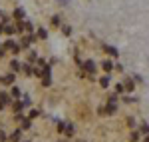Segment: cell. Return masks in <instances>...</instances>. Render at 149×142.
<instances>
[{
  "label": "cell",
  "instance_id": "cell-29",
  "mask_svg": "<svg viewBox=\"0 0 149 142\" xmlns=\"http://www.w3.org/2000/svg\"><path fill=\"white\" fill-rule=\"evenodd\" d=\"M60 4H66V0H60Z\"/></svg>",
  "mask_w": 149,
  "mask_h": 142
},
{
  "label": "cell",
  "instance_id": "cell-1",
  "mask_svg": "<svg viewBox=\"0 0 149 142\" xmlns=\"http://www.w3.org/2000/svg\"><path fill=\"white\" fill-rule=\"evenodd\" d=\"M97 112H100V114H103V116H111V114H115V112H117V104L107 102L105 106H100V108H97Z\"/></svg>",
  "mask_w": 149,
  "mask_h": 142
},
{
  "label": "cell",
  "instance_id": "cell-7",
  "mask_svg": "<svg viewBox=\"0 0 149 142\" xmlns=\"http://www.w3.org/2000/svg\"><path fill=\"white\" fill-rule=\"evenodd\" d=\"M102 68H103L105 72H111V70L115 68V66L111 64V62H109V60H103V62H102Z\"/></svg>",
  "mask_w": 149,
  "mask_h": 142
},
{
  "label": "cell",
  "instance_id": "cell-23",
  "mask_svg": "<svg viewBox=\"0 0 149 142\" xmlns=\"http://www.w3.org/2000/svg\"><path fill=\"white\" fill-rule=\"evenodd\" d=\"M123 90H125L123 84H115V92H123Z\"/></svg>",
  "mask_w": 149,
  "mask_h": 142
},
{
  "label": "cell",
  "instance_id": "cell-13",
  "mask_svg": "<svg viewBox=\"0 0 149 142\" xmlns=\"http://www.w3.org/2000/svg\"><path fill=\"white\" fill-rule=\"evenodd\" d=\"M64 132H66L68 136H72V134H74V124H64Z\"/></svg>",
  "mask_w": 149,
  "mask_h": 142
},
{
  "label": "cell",
  "instance_id": "cell-8",
  "mask_svg": "<svg viewBox=\"0 0 149 142\" xmlns=\"http://www.w3.org/2000/svg\"><path fill=\"white\" fill-rule=\"evenodd\" d=\"M14 18H16L18 22L24 20V10H22V8H16V10H14Z\"/></svg>",
  "mask_w": 149,
  "mask_h": 142
},
{
  "label": "cell",
  "instance_id": "cell-20",
  "mask_svg": "<svg viewBox=\"0 0 149 142\" xmlns=\"http://www.w3.org/2000/svg\"><path fill=\"white\" fill-rule=\"evenodd\" d=\"M129 140H131V142H137L139 140V132H131V134H129Z\"/></svg>",
  "mask_w": 149,
  "mask_h": 142
},
{
  "label": "cell",
  "instance_id": "cell-16",
  "mask_svg": "<svg viewBox=\"0 0 149 142\" xmlns=\"http://www.w3.org/2000/svg\"><path fill=\"white\" fill-rule=\"evenodd\" d=\"M14 112H22V108H24V102H14Z\"/></svg>",
  "mask_w": 149,
  "mask_h": 142
},
{
  "label": "cell",
  "instance_id": "cell-12",
  "mask_svg": "<svg viewBox=\"0 0 149 142\" xmlns=\"http://www.w3.org/2000/svg\"><path fill=\"white\" fill-rule=\"evenodd\" d=\"M100 84H102V88H107L109 86V76H102L100 78Z\"/></svg>",
  "mask_w": 149,
  "mask_h": 142
},
{
  "label": "cell",
  "instance_id": "cell-11",
  "mask_svg": "<svg viewBox=\"0 0 149 142\" xmlns=\"http://www.w3.org/2000/svg\"><path fill=\"white\" fill-rule=\"evenodd\" d=\"M12 82H14V74H6L2 78V84H12Z\"/></svg>",
  "mask_w": 149,
  "mask_h": 142
},
{
  "label": "cell",
  "instance_id": "cell-22",
  "mask_svg": "<svg viewBox=\"0 0 149 142\" xmlns=\"http://www.w3.org/2000/svg\"><path fill=\"white\" fill-rule=\"evenodd\" d=\"M62 30H64V34H66V36L72 34V26H62Z\"/></svg>",
  "mask_w": 149,
  "mask_h": 142
},
{
  "label": "cell",
  "instance_id": "cell-10",
  "mask_svg": "<svg viewBox=\"0 0 149 142\" xmlns=\"http://www.w3.org/2000/svg\"><path fill=\"white\" fill-rule=\"evenodd\" d=\"M36 34H38L40 40H46V38H48V32L44 30V28H38V32H36Z\"/></svg>",
  "mask_w": 149,
  "mask_h": 142
},
{
  "label": "cell",
  "instance_id": "cell-26",
  "mask_svg": "<svg viewBox=\"0 0 149 142\" xmlns=\"http://www.w3.org/2000/svg\"><path fill=\"white\" fill-rule=\"evenodd\" d=\"M12 96H20V90L18 88H12Z\"/></svg>",
  "mask_w": 149,
  "mask_h": 142
},
{
  "label": "cell",
  "instance_id": "cell-4",
  "mask_svg": "<svg viewBox=\"0 0 149 142\" xmlns=\"http://www.w3.org/2000/svg\"><path fill=\"white\" fill-rule=\"evenodd\" d=\"M10 104V96L8 94H0V110H4V106Z\"/></svg>",
  "mask_w": 149,
  "mask_h": 142
},
{
  "label": "cell",
  "instance_id": "cell-2",
  "mask_svg": "<svg viewBox=\"0 0 149 142\" xmlns=\"http://www.w3.org/2000/svg\"><path fill=\"white\" fill-rule=\"evenodd\" d=\"M4 50H8V52H12V54H18L22 48H20V44H16L14 40H6V42H4Z\"/></svg>",
  "mask_w": 149,
  "mask_h": 142
},
{
  "label": "cell",
  "instance_id": "cell-24",
  "mask_svg": "<svg viewBox=\"0 0 149 142\" xmlns=\"http://www.w3.org/2000/svg\"><path fill=\"white\" fill-rule=\"evenodd\" d=\"M38 114H40L38 110H32V112H30V118H38Z\"/></svg>",
  "mask_w": 149,
  "mask_h": 142
},
{
  "label": "cell",
  "instance_id": "cell-25",
  "mask_svg": "<svg viewBox=\"0 0 149 142\" xmlns=\"http://www.w3.org/2000/svg\"><path fill=\"white\" fill-rule=\"evenodd\" d=\"M141 132H145V134L149 132V126H147V124H141Z\"/></svg>",
  "mask_w": 149,
  "mask_h": 142
},
{
  "label": "cell",
  "instance_id": "cell-21",
  "mask_svg": "<svg viewBox=\"0 0 149 142\" xmlns=\"http://www.w3.org/2000/svg\"><path fill=\"white\" fill-rule=\"evenodd\" d=\"M62 20H60V16H52V26H60Z\"/></svg>",
  "mask_w": 149,
  "mask_h": 142
},
{
  "label": "cell",
  "instance_id": "cell-9",
  "mask_svg": "<svg viewBox=\"0 0 149 142\" xmlns=\"http://www.w3.org/2000/svg\"><path fill=\"white\" fill-rule=\"evenodd\" d=\"M103 48H105V52H107V54H111V56H117V54H119V50L113 48V46H103Z\"/></svg>",
  "mask_w": 149,
  "mask_h": 142
},
{
  "label": "cell",
  "instance_id": "cell-15",
  "mask_svg": "<svg viewBox=\"0 0 149 142\" xmlns=\"http://www.w3.org/2000/svg\"><path fill=\"white\" fill-rule=\"evenodd\" d=\"M4 32H6V34H14V32H16V28L10 26V24H4Z\"/></svg>",
  "mask_w": 149,
  "mask_h": 142
},
{
  "label": "cell",
  "instance_id": "cell-28",
  "mask_svg": "<svg viewBox=\"0 0 149 142\" xmlns=\"http://www.w3.org/2000/svg\"><path fill=\"white\" fill-rule=\"evenodd\" d=\"M2 50H4V46L0 48V58H2V56H4V52H2Z\"/></svg>",
  "mask_w": 149,
  "mask_h": 142
},
{
  "label": "cell",
  "instance_id": "cell-27",
  "mask_svg": "<svg viewBox=\"0 0 149 142\" xmlns=\"http://www.w3.org/2000/svg\"><path fill=\"white\" fill-rule=\"evenodd\" d=\"M0 142H6V134H4L2 130H0Z\"/></svg>",
  "mask_w": 149,
  "mask_h": 142
},
{
  "label": "cell",
  "instance_id": "cell-17",
  "mask_svg": "<svg viewBox=\"0 0 149 142\" xmlns=\"http://www.w3.org/2000/svg\"><path fill=\"white\" fill-rule=\"evenodd\" d=\"M22 70L26 72V74H34V68H32L30 64H24V66H22Z\"/></svg>",
  "mask_w": 149,
  "mask_h": 142
},
{
  "label": "cell",
  "instance_id": "cell-18",
  "mask_svg": "<svg viewBox=\"0 0 149 142\" xmlns=\"http://www.w3.org/2000/svg\"><path fill=\"white\" fill-rule=\"evenodd\" d=\"M123 86H125L127 92H131V90H133V80H125V84H123Z\"/></svg>",
  "mask_w": 149,
  "mask_h": 142
},
{
  "label": "cell",
  "instance_id": "cell-19",
  "mask_svg": "<svg viewBox=\"0 0 149 142\" xmlns=\"http://www.w3.org/2000/svg\"><path fill=\"white\" fill-rule=\"evenodd\" d=\"M20 122H22V128H24V130H30V120L22 118V120H20Z\"/></svg>",
  "mask_w": 149,
  "mask_h": 142
},
{
  "label": "cell",
  "instance_id": "cell-14",
  "mask_svg": "<svg viewBox=\"0 0 149 142\" xmlns=\"http://www.w3.org/2000/svg\"><path fill=\"white\" fill-rule=\"evenodd\" d=\"M20 132H22V130H16V132L10 136V140H8V142H18V140H20Z\"/></svg>",
  "mask_w": 149,
  "mask_h": 142
},
{
  "label": "cell",
  "instance_id": "cell-30",
  "mask_svg": "<svg viewBox=\"0 0 149 142\" xmlns=\"http://www.w3.org/2000/svg\"><path fill=\"white\" fill-rule=\"evenodd\" d=\"M143 142H149V136H147V138H145V140H143Z\"/></svg>",
  "mask_w": 149,
  "mask_h": 142
},
{
  "label": "cell",
  "instance_id": "cell-3",
  "mask_svg": "<svg viewBox=\"0 0 149 142\" xmlns=\"http://www.w3.org/2000/svg\"><path fill=\"white\" fill-rule=\"evenodd\" d=\"M81 68H84L86 72H90V74H92V72H95V62H93V60H86Z\"/></svg>",
  "mask_w": 149,
  "mask_h": 142
},
{
  "label": "cell",
  "instance_id": "cell-5",
  "mask_svg": "<svg viewBox=\"0 0 149 142\" xmlns=\"http://www.w3.org/2000/svg\"><path fill=\"white\" fill-rule=\"evenodd\" d=\"M42 84H44V86H50V84H52V76H50V70H46L44 74H42Z\"/></svg>",
  "mask_w": 149,
  "mask_h": 142
},
{
  "label": "cell",
  "instance_id": "cell-6",
  "mask_svg": "<svg viewBox=\"0 0 149 142\" xmlns=\"http://www.w3.org/2000/svg\"><path fill=\"white\" fill-rule=\"evenodd\" d=\"M10 68H12V72H20V70H22V64H20L18 60H12V62H10Z\"/></svg>",
  "mask_w": 149,
  "mask_h": 142
}]
</instances>
